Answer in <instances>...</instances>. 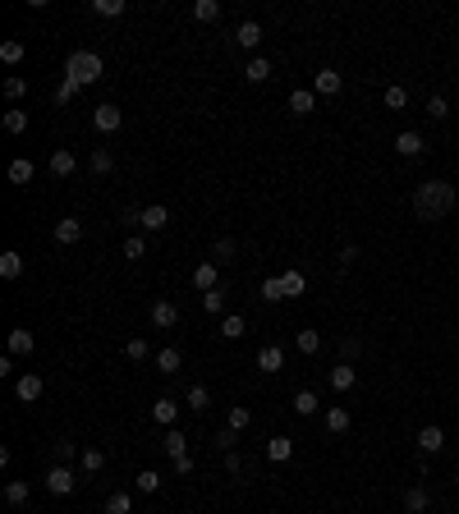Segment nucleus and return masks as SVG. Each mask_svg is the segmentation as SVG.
Here are the masks:
<instances>
[{"mask_svg": "<svg viewBox=\"0 0 459 514\" xmlns=\"http://www.w3.org/2000/svg\"><path fill=\"white\" fill-rule=\"evenodd\" d=\"M432 505V496H427V487H409L404 491V510H413V514H423Z\"/></svg>", "mask_w": 459, "mask_h": 514, "instance_id": "bb28decb", "label": "nucleus"}, {"mask_svg": "<svg viewBox=\"0 0 459 514\" xmlns=\"http://www.w3.org/2000/svg\"><path fill=\"white\" fill-rule=\"evenodd\" d=\"M427 115L432 120H445V115H450V101H445V97H427Z\"/></svg>", "mask_w": 459, "mask_h": 514, "instance_id": "8fccbe9b", "label": "nucleus"}, {"mask_svg": "<svg viewBox=\"0 0 459 514\" xmlns=\"http://www.w3.org/2000/svg\"><path fill=\"white\" fill-rule=\"evenodd\" d=\"M78 464H83V473H101L106 469V450H101V445H88V450L78 454Z\"/></svg>", "mask_w": 459, "mask_h": 514, "instance_id": "412c9836", "label": "nucleus"}, {"mask_svg": "<svg viewBox=\"0 0 459 514\" xmlns=\"http://www.w3.org/2000/svg\"><path fill=\"white\" fill-rule=\"evenodd\" d=\"M225 469H230V473H244V459H239V454L230 450V454H225Z\"/></svg>", "mask_w": 459, "mask_h": 514, "instance_id": "6e6d98bb", "label": "nucleus"}, {"mask_svg": "<svg viewBox=\"0 0 459 514\" xmlns=\"http://www.w3.org/2000/svg\"><path fill=\"white\" fill-rule=\"evenodd\" d=\"M138 225L156 234V230H166V225H170V212L161 207V202H152V207H142V212H138Z\"/></svg>", "mask_w": 459, "mask_h": 514, "instance_id": "6e6552de", "label": "nucleus"}, {"mask_svg": "<svg viewBox=\"0 0 459 514\" xmlns=\"http://www.w3.org/2000/svg\"><path fill=\"white\" fill-rule=\"evenodd\" d=\"M23 92H28V83H23V78H5V97H10V101H18Z\"/></svg>", "mask_w": 459, "mask_h": 514, "instance_id": "864d4df0", "label": "nucleus"}, {"mask_svg": "<svg viewBox=\"0 0 459 514\" xmlns=\"http://www.w3.org/2000/svg\"><path fill=\"white\" fill-rule=\"evenodd\" d=\"M23 56H28V46L18 42V37H10V42H0V60H5V64H18Z\"/></svg>", "mask_w": 459, "mask_h": 514, "instance_id": "2f4dec72", "label": "nucleus"}, {"mask_svg": "<svg viewBox=\"0 0 459 514\" xmlns=\"http://www.w3.org/2000/svg\"><path fill=\"white\" fill-rule=\"evenodd\" d=\"M248 423H253V413H248L244 404H234L230 408V418H225V427H234V432H248Z\"/></svg>", "mask_w": 459, "mask_h": 514, "instance_id": "ea45409f", "label": "nucleus"}, {"mask_svg": "<svg viewBox=\"0 0 459 514\" xmlns=\"http://www.w3.org/2000/svg\"><path fill=\"white\" fill-rule=\"evenodd\" d=\"M170 464H175V473H193V459H188V454H179V459H170Z\"/></svg>", "mask_w": 459, "mask_h": 514, "instance_id": "4d7b16f0", "label": "nucleus"}, {"mask_svg": "<svg viewBox=\"0 0 459 514\" xmlns=\"http://www.w3.org/2000/svg\"><path fill=\"white\" fill-rule=\"evenodd\" d=\"M156 367H161V372H166V377H175V372H179V367H184L179 349H161V354H156Z\"/></svg>", "mask_w": 459, "mask_h": 514, "instance_id": "473e14b6", "label": "nucleus"}, {"mask_svg": "<svg viewBox=\"0 0 459 514\" xmlns=\"http://www.w3.org/2000/svg\"><path fill=\"white\" fill-rule=\"evenodd\" d=\"M78 170V161H74V151H51V175H60V180H69V175H74Z\"/></svg>", "mask_w": 459, "mask_h": 514, "instance_id": "a211bd4d", "label": "nucleus"}, {"mask_svg": "<svg viewBox=\"0 0 459 514\" xmlns=\"http://www.w3.org/2000/svg\"><path fill=\"white\" fill-rule=\"evenodd\" d=\"M418 450L423 454H441L445 450V432L441 427H423V432H418Z\"/></svg>", "mask_w": 459, "mask_h": 514, "instance_id": "2eb2a0df", "label": "nucleus"}, {"mask_svg": "<svg viewBox=\"0 0 459 514\" xmlns=\"http://www.w3.org/2000/svg\"><path fill=\"white\" fill-rule=\"evenodd\" d=\"M88 166L97 170V175H110V170H115V156H110L106 147H97V151H92V161H88Z\"/></svg>", "mask_w": 459, "mask_h": 514, "instance_id": "58836bf2", "label": "nucleus"}, {"mask_svg": "<svg viewBox=\"0 0 459 514\" xmlns=\"http://www.w3.org/2000/svg\"><path fill=\"white\" fill-rule=\"evenodd\" d=\"M244 78L248 83H266V78H271V60H266V56H253L248 69H244Z\"/></svg>", "mask_w": 459, "mask_h": 514, "instance_id": "b1692460", "label": "nucleus"}, {"mask_svg": "<svg viewBox=\"0 0 459 514\" xmlns=\"http://www.w3.org/2000/svg\"><path fill=\"white\" fill-rule=\"evenodd\" d=\"M101 69H106V64H101V56H97V51H74V56L64 60V78H74V83H83V88H88V83H97V78H101Z\"/></svg>", "mask_w": 459, "mask_h": 514, "instance_id": "f03ea898", "label": "nucleus"}, {"mask_svg": "<svg viewBox=\"0 0 459 514\" xmlns=\"http://www.w3.org/2000/svg\"><path fill=\"white\" fill-rule=\"evenodd\" d=\"M184 404L193 408V413H202V408L212 404V391H207V386H188V395H184Z\"/></svg>", "mask_w": 459, "mask_h": 514, "instance_id": "72a5a7b5", "label": "nucleus"}, {"mask_svg": "<svg viewBox=\"0 0 459 514\" xmlns=\"http://www.w3.org/2000/svg\"><path fill=\"white\" fill-rule=\"evenodd\" d=\"M124 257H129V262H138V257H147V239H142V234H134V239H124Z\"/></svg>", "mask_w": 459, "mask_h": 514, "instance_id": "a18cd8bd", "label": "nucleus"}, {"mask_svg": "<svg viewBox=\"0 0 459 514\" xmlns=\"http://www.w3.org/2000/svg\"><path fill=\"white\" fill-rule=\"evenodd\" d=\"M193 19H198V23H216V19H221V5H216V0H198V5H193Z\"/></svg>", "mask_w": 459, "mask_h": 514, "instance_id": "c9c22d12", "label": "nucleus"}, {"mask_svg": "<svg viewBox=\"0 0 459 514\" xmlns=\"http://www.w3.org/2000/svg\"><path fill=\"white\" fill-rule=\"evenodd\" d=\"M74 487H78V478L69 473V464H55V469L46 473V491H51V496H69Z\"/></svg>", "mask_w": 459, "mask_h": 514, "instance_id": "7ed1b4c3", "label": "nucleus"}, {"mask_svg": "<svg viewBox=\"0 0 459 514\" xmlns=\"http://www.w3.org/2000/svg\"><path fill=\"white\" fill-rule=\"evenodd\" d=\"M120 124H124V110H120V106H110V101L92 110V129H97V134H115Z\"/></svg>", "mask_w": 459, "mask_h": 514, "instance_id": "20e7f679", "label": "nucleus"}, {"mask_svg": "<svg viewBox=\"0 0 459 514\" xmlns=\"http://www.w3.org/2000/svg\"><path fill=\"white\" fill-rule=\"evenodd\" d=\"M0 276H5V280H18V276H23V253H14V248L0 253Z\"/></svg>", "mask_w": 459, "mask_h": 514, "instance_id": "4be33fe9", "label": "nucleus"}, {"mask_svg": "<svg viewBox=\"0 0 459 514\" xmlns=\"http://www.w3.org/2000/svg\"><path fill=\"white\" fill-rule=\"evenodd\" d=\"M212 262L221 267V262H234V239H216L212 243Z\"/></svg>", "mask_w": 459, "mask_h": 514, "instance_id": "a19ab883", "label": "nucleus"}, {"mask_svg": "<svg viewBox=\"0 0 459 514\" xmlns=\"http://www.w3.org/2000/svg\"><path fill=\"white\" fill-rule=\"evenodd\" d=\"M5 134H23V129H28V110H5Z\"/></svg>", "mask_w": 459, "mask_h": 514, "instance_id": "e433bc0d", "label": "nucleus"}, {"mask_svg": "<svg viewBox=\"0 0 459 514\" xmlns=\"http://www.w3.org/2000/svg\"><path fill=\"white\" fill-rule=\"evenodd\" d=\"M455 487H459V469H455Z\"/></svg>", "mask_w": 459, "mask_h": 514, "instance_id": "13d9d810", "label": "nucleus"}, {"mask_svg": "<svg viewBox=\"0 0 459 514\" xmlns=\"http://www.w3.org/2000/svg\"><path fill=\"white\" fill-rule=\"evenodd\" d=\"M202 313H207V317H216V313H225V289L216 285V289H207V294H202Z\"/></svg>", "mask_w": 459, "mask_h": 514, "instance_id": "a878e982", "label": "nucleus"}, {"mask_svg": "<svg viewBox=\"0 0 459 514\" xmlns=\"http://www.w3.org/2000/svg\"><path fill=\"white\" fill-rule=\"evenodd\" d=\"M32 175H37V170H32V161H23V156H18V161H10V184H32Z\"/></svg>", "mask_w": 459, "mask_h": 514, "instance_id": "f704fd0d", "label": "nucleus"}, {"mask_svg": "<svg viewBox=\"0 0 459 514\" xmlns=\"http://www.w3.org/2000/svg\"><path fill=\"white\" fill-rule=\"evenodd\" d=\"M234 441H239V432H234V427H221V432H216V450H234Z\"/></svg>", "mask_w": 459, "mask_h": 514, "instance_id": "09e8293b", "label": "nucleus"}, {"mask_svg": "<svg viewBox=\"0 0 459 514\" xmlns=\"http://www.w3.org/2000/svg\"><path fill=\"white\" fill-rule=\"evenodd\" d=\"M262 299H266V303H280V299H285V289H280V276H266V280H262Z\"/></svg>", "mask_w": 459, "mask_h": 514, "instance_id": "79ce46f5", "label": "nucleus"}, {"mask_svg": "<svg viewBox=\"0 0 459 514\" xmlns=\"http://www.w3.org/2000/svg\"><path fill=\"white\" fill-rule=\"evenodd\" d=\"M258 367L262 372H280V367H285V349L280 345H262L258 349Z\"/></svg>", "mask_w": 459, "mask_h": 514, "instance_id": "4468645a", "label": "nucleus"}, {"mask_svg": "<svg viewBox=\"0 0 459 514\" xmlns=\"http://www.w3.org/2000/svg\"><path fill=\"white\" fill-rule=\"evenodd\" d=\"M129 510H134V496H129V491H115V496L106 500V510H101V514H129Z\"/></svg>", "mask_w": 459, "mask_h": 514, "instance_id": "4c0bfd02", "label": "nucleus"}, {"mask_svg": "<svg viewBox=\"0 0 459 514\" xmlns=\"http://www.w3.org/2000/svg\"><path fill=\"white\" fill-rule=\"evenodd\" d=\"M423 147H427V143H423V134H418V129H404V134H395V151L399 156H423Z\"/></svg>", "mask_w": 459, "mask_h": 514, "instance_id": "9d476101", "label": "nucleus"}, {"mask_svg": "<svg viewBox=\"0 0 459 514\" xmlns=\"http://www.w3.org/2000/svg\"><path fill=\"white\" fill-rule=\"evenodd\" d=\"M294 345H299V354H317V349H321V335H317V331H299V340H294Z\"/></svg>", "mask_w": 459, "mask_h": 514, "instance_id": "49530a36", "label": "nucleus"}, {"mask_svg": "<svg viewBox=\"0 0 459 514\" xmlns=\"http://www.w3.org/2000/svg\"><path fill=\"white\" fill-rule=\"evenodd\" d=\"M234 42L244 46V51H258V46H262V23H258V19H244V23L234 28Z\"/></svg>", "mask_w": 459, "mask_h": 514, "instance_id": "1a4fd4ad", "label": "nucleus"}, {"mask_svg": "<svg viewBox=\"0 0 459 514\" xmlns=\"http://www.w3.org/2000/svg\"><path fill=\"white\" fill-rule=\"evenodd\" d=\"M124 354H129V358H138V363H142V358H147V354H152V349H147V340H142V335H138V340H129V345H124Z\"/></svg>", "mask_w": 459, "mask_h": 514, "instance_id": "3c124183", "label": "nucleus"}, {"mask_svg": "<svg viewBox=\"0 0 459 514\" xmlns=\"http://www.w3.org/2000/svg\"><path fill=\"white\" fill-rule=\"evenodd\" d=\"M340 88H345V78H340L336 69H317V78H312V92H317V97H336Z\"/></svg>", "mask_w": 459, "mask_h": 514, "instance_id": "9b49d317", "label": "nucleus"}, {"mask_svg": "<svg viewBox=\"0 0 459 514\" xmlns=\"http://www.w3.org/2000/svg\"><path fill=\"white\" fill-rule=\"evenodd\" d=\"M280 289H285V299H299V294L308 289L303 271H285V276H280Z\"/></svg>", "mask_w": 459, "mask_h": 514, "instance_id": "c85d7f7f", "label": "nucleus"}, {"mask_svg": "<svg viewBox=\"0 0 459 514\" xmlns=\"http://www.w3.org/2000/svg\"><path fill=\"white\" fill-rule=\"evenodd\" d=\"M244 331H248V321L239 317V313H225V317H221V335H225V340H239Z\"/></svg>", "mask_w": 459, "mask_h": 514, "instance_id": "c756f323", "label": "nucleus"}, {"mask_svg": "<svg viewBox=\"0 0 459 514\" xmlns=\"http://www.w3.org/2000/svg\"><path fill=\"white\" fill-rule=\"evenodd\" d=\"M156 487H161V473H152V469L138 473V491H156Z\"/></svg>", "mask_w": 459, "mask_h": 514, "instance_id": "603ef678", "label": "nucleus"}, {"mask_svg": "<svg viewBox=\"0 0 459 514\" xmlns=\"http://www.w3.org/2000/svg\"><path fill=\"white\" fill-rule=\"evenodd\" d=\"M349 423H353L349 408H326V432H336L340 437V432H349Z\"/></svg>", "mask_w": 459, "mask_h": 514, "instance_id": "7c9ffc66", "label": "nucleus"}, {"mask_svg": "<svg viewBox=\"0 0 459 514\" xmlns=\"http://www.w3.org/2000/svg\"><path fill=\"white\" fill-rule=\"evenodd\" d=\"M32 349H37V335L14 326V331H10V354H32Z\"/></svg>", "mask_w": 459, "mask_h": 514, "instance_id": "aec40b11", "label": "nucleus"}, {"mask_svg": "<svg viewBox=\"0 0 459 514\" xmlns=\"http://www.w3.org/2000/svg\"><path fill=\"white\" fill-rule=\"evenodd\" d=\"M14 395L23 400V404H32V400H42V377H37V372H23V377L14 381Z\"/></svg>", "mask_w": 459, "mask_h": 514, "instance_id": "f8f14e48", "label": "nucleus"}, {"mask_svg": "<svg viewBox=\"0 0 459 514\" xmlns=\"http://www.w3.org/2000/svg\"><path fill=\"white\" fill-rule=\"evenodd\" d=\"M88 10H92L97 19H120L124 10H129V5H124V0H92Z\"/></svg>", "mask_w": 459, "mask_h": 514, "instance_id": "393cba45", "label": "nucleus"}, {"mask_svg": "<svg viewBox=\"0 0 459 514\" xmlns=\"http://www.w3.org/2000/svg\"><path fill=\"white\" fill-rule=\"evenodd\" d=\"M161 450H166L170 459H179V454H188V441H184V432H179V427H170V432H166V441H161Z\"/></svg>", "mask_w": 459, "mask_h": 514, "instance_id": "5701e85b", "label": "nucleus"}, {"mask_svg": "<svg viewBox=\"0 0 459 514\" xmlns=\"http://www.w3.org/2000/svg\"><path fill=\"white\" fill-rule=\"evenodd\" d=\"M175 321H179V303L156 299V303H152V326H156V331H170Z\"/></svg>", "mask_w": 459, "mask_h": 514, "instance_id": "39448f33", "label": "nucleus"}, {"mask_svg": "<svg viewBox=\"0 0 459 514\" xmlns=\"http://www.w3.org/2000/svg\"><path fill=\"white\" fill-rule=\"evenodd\" d=\"M404 101H409V92L399 88V83H390V88H386V106H390V110H404Z\"/></svg>", "mask_w": 459, "mask_h": 514, "instance_id": "de8ad7c7", "label": "nucleus"}, {"mask_svg": "<svg viewBox=\"0 0 459 514\" xmlns=\"http://www.w3.org/2000/svg\"><path fill=\"white\" fill-rule=\"evenodd\" d=\"M312 110H317V92L312 88L290 92V115H312Z\"/></svg>", "mask_w": 459, "mask_h": 514, "instance_id": "ddd939ff", "label": "nucleus"}, {"mask_svg": "<svg viewBox=\"0 0 459 514\" xmlns=\"http://www.w3.org/2000/svg\"><path fill=\"white\" fill-rule=\"evenodd\" d=\"M78 92H83V83H74V78H64L60 88H55V101H60V106H69V101H74Z\"/></svg>", "mask_w": 459, "mask_h": 514, "instance_id": "37998d69", "label": "nucleus"}, {"mask_svg": "<svg viewBox=\"0 0 459 514\" xmlns=\"http://www.w3.org/2000/svg\"><path fill=\"white\" fill-rule=\"evenodd\" d=\"M317 408H321V400H317L312 391H299V395H294V413H299V418H312Z\"/></svg>", "mask_w": 459, "mask_h": 514, "instance_id": "cd10ccee", "label": "nucleus"}, {"mask_svg": "<svg viewBox=\"0 0 459 514\" xmlns=\"http://www.w3.org/2000/svg\"><path fill=\"white\" fill-rule=\"evenodd\" d=\"M5 505H28V482H10L5 487Z\"/></svg>", "mask_w": 459, "mask_h": 514, "instance_id": "c03bdc74", "label": "nucleus"}, {"mask_svg": "<svg viewBox=\"0 0 459 514\" xmlns=\"http://www.w3.org/2000/svg\"><path fill=\"white\" fill-rule=\"evenodd\" d=\"M331 386H336V391H353V386H358V367L353 363H336L331 367Z\"/></svg>", "mask_w": 459, "mask_h": 514, "instance_id": "dca6fc26", "label": "nucleus"}, {"mask_svg": "<svg viewBox=\"0 0 459 514\" xmlns=\"http://www.w3.org/2000/svg\"><path fill=\"white\" fill-rule=\"evenodd\" d=\"M152 418H156L161 427H175V418H179V404H175L170 395H161V400L152 404Z\"/></svg>", "mask_w": 459, "mask_h": 514, "instance_id": "f3484780", "label": "nucleus"}, {"mask_svg": "<svg viewBox=\"0 0 459 514\" xmlns=\"http://www.w3.org/2000/svg\"><path fill=\"white\" fill-rule=\"evenodd\" d=\"M450 212H455V184L427 180L413 188V216L418 221H445Z\"/></svg>", "mask_w": 459, "mask_h": 514, "instance_id": "f257e3e1", "label": "nucleus"}, {"mask_svg": "<svg viewBox=\"0 0 459 514\" xmlns=\"http://www.w3.org/2000/svg\"><path fill=\"white\" fill-rule=\"evenodd\" d=\"M290 454H294V441L290 437H271V441H266V459H271V464H285Z\"/></svg>", "mask_w": 459, "mask_h": 514, "instance_id": "6ab92c4d", "label": "nucleus"}, {"mask_svg": "<svg viewBox=\"0 0 459 514\" xmlns=\"http://www.w3.org/2000/svg\"><path fill=\"white\" fill-rule=\"evenodd\" d=\"M216 285H221V267H216V262H198V267H193V289L207 294V289H216Z\"/></svg>", "mask_w": 459, "mask_h": 514, "instance_id": "0eeeda50", "label": "nucleus"}, {"mask_svg": "<svg viewBox=\"0 0 459 514\" xmlns=\"http://www.w3.org/2000/svg\"><path fill=\"white\" fill-rule=\"evenodd\" d=\"M51 234H55V243H60V248H69V243L83 239V221H78V216H64V221H55V230H51Z\"/></svg>", "mask_w": 459, "mask_h": 514, "instance_id": "423d86ee", "label": "nucleus"}, {"mask_svg": "<svg viewBox=\"0 0 459 514\" xmlns=\"http://www.w3.org/2000/svg\"><path fill=\"white\" fill-rule=\"evenodd\" d=\"M74 454H78V445H74V441H55V459H60V464H69Z\"/></svg>", "mask_w": 459, "mask_h": 514, "instance_id": "5fc2aeb1", "label": "nucleus"}]
</instances>
